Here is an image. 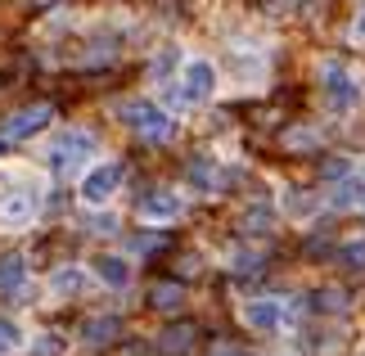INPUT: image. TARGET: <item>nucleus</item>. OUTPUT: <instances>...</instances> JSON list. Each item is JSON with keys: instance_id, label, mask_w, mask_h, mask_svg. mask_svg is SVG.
<instances>
[{"instance_id": "nucleus-6", "label": "nucleus", "mask_w": 365, "mask_h": 356, "mask_svg": "<svg viewBox=\"0 0 365 356\" xmlns=\"http://www.w3.org/2000/svg\"><path fill=\"white\" fill-rule=\"evenodd\" d=\"M118 190H122V167L118 163H91L86 172L77 176V198H81V208H91V212L108 208L118 198Z\"/></svg>"}, {"instance_id": "nucleus-13", "label": "nucleus", "mask_w": 365, "mask_h": 356, "mask_svg": "<svg viewBox=\"0 0 365 356\" xmlns=\"http://www.w3.org/2000/svg\"><path fill=\"white\" fill-rule=\"evenodd\" d=\"M46 293L54 302H73V297L86 293V266H54L46 280Z\"/></svg>"}, {"instance_id": "nucleus-16", "label": "nucleus", "mask_w": 365, "mask_h": 356, "mask_svg": "<svg viewBox=\"0 0 365 356\" xmlns=\"http://www.w3.org/2000/svg\"><path fill=\"white\" fill-rule=\"evenodd\" d=\"M27 284V258L23 253H0V297H14Z\"/></svg>"}, {"instance_id": "nucleus-15", "label": "nucleus", "mask_w": 365, "mask_h": 356, "mask_svg": "<svg viewBox=\"0 0 365 356\" xmlns=\"http://www.w3.org/2000/svg\"><path fill=\"white\" fill-rule=\"evenodd\" d=\"M361 198H365V180H361L356 172H347V176H339L334 194L325 198V208H334V212H352V208H361Z\"/></svg>"}, {"instance_id": "nucleus-25", "label": "nucleus", "mask_w": 365, "mask_h": 356, "mask_svg": "<svg viewBox=\"0 0 365 356\" xmlns=\"http://www.w3.org/2000/svg\"><path fill=\"white\" fill-rule=\"evenodd\" d=\"M284 145L289 149H316L320 131H312V126H293V131H284Z\"/></svg>"}, {"instance_id": "nucleus-17", "label": "nucleus", "mask_w": 365, "mask_h": 356, "mask_svg": "<svg viewBox=\"0 0 365 356\" xmlns=\"http://www.w3.org/2000/svg\"><path fill=\"white\" fill-rule=\"evenodd\" d=\"M149 307L163 311V316H176V311L185 307V284H176V280L153 284V289H149Z\"/></svg>"}, {"instance_id": "nucleus-26", "label": "nucleus", "mask_w": 365, "mask_h": 356, "mask_svg": "<svg viewBox=\"0 0 365 356\" xmlns=\"http://www.w3.org/2000/svg\"><path fill=\"white\" fill-rule=\"evenodd\" d=\"M352 41H356V46H365V5L356 9V19H352Z\"/></svg>"}, {"instance_id": "nucleus-29", "label": "nucleus", "mask_w": 365, "mask_h": 356, "mask_svg": "<svg viewBox=\"0 0 365 356\" xmlns=\"http://www.w3.org/2000/svg\"><path fill=\"white\" fill-rule=\"evenodd\" d=\"M361 180H365V172H361Z\"/></svg>"}, {"instance_id": "nucleus-2", "label": "nucleus", "mask_w": 365, "mask_h": 356, "mask_svg": "<svg viewBox=\"0 0 365 356\" xmlns=\"http://www.w3.org/2000/svg\"><path fill=\"white\" fill-rule=\"evenodd\" d=\"M217 86H221V68L212 59H203V54H190V59H180V77L167 86V104L199 108L217 95Z\"/></svg>"}, {"instance_id": "nucleus-20", "label": "nucleus", "mask_w": 365, "mask_h": 356, "mask_svg": "<svg viewBox=\"0 0 365 356\" xmlns=\"http://www.w3.org/2000/svg\"><path fill=\"white\" fill-rule=\"evenodd\" d=\"M194 343V325H167V330L158 334V347L163 352H185Z\"/></svg>"}, {"instance_id": "nucleus-4", "label": "nucleus", "mask_w": 365, "mask_h": 356, "mask_svg": "<svg viewBox=\"0 0 365 356\" xmlns=\"http://www.w3.org/2000/svg\"><path fill=\"white\" fill-rule=\"evenodd\" d=\"M36 217H41V180L19 176L0 194V230H27Z\"/></svg>"}, {"instance_id": "nucleus-11", "label": "nucleus", "mask_w": 365, "mask_h": 356, "mask_svg": "<svg viewBox=\"0 0 365 356\" xmlns=\"http://www.w3.org/2000/svg\"><path fill=\"white\" fill-rule=\"evenodd\" d=\"M279 212H284L293 225H307V221H316L320 212H325V194H316V190H284V194H279Z\"/></svg>"}, {"instance_id": "nucleus-28", "label": "nucleus", "mask_w": 365, "mask_h": 356, "mask_svg": "<svg viewBox=\"0 0 365 356\" xmlns=\"http://www.w3.org/2000/svg\"><path fill=\"white\" fill-rule=\"evenodd\" d=\"M207 356H244V352H240V347H226V343H221V347H212Z\"/></svg>"}, {"instance_id": "nucleus-10", "label": "nucleus", "mask_w": 365, "mask_h": 356, "mask_svg": "<svg viewBox=\"0 0 365 356\" xmlns=\"http://www.w3.org/2000/svg\"><path fill=\"white\" fill-rule=\"evenodd\" d=\"M91 275L104 284V289H113V293H122L126 284H131V275H135V266H131V258H122V253H95L91 258Z\"/></svg>"}, {"instance_id": "nucleus-18", "label": "nucleus", "mask_w": 365, "mask_h": 356, "mask_svg": "<svg viewBox=\"0 0 365 356\" xmlns=\"http://www.w3.org/2000/svg\"><path fill=\"white\" fill-rule=\"evenodd\" d=\"M271 225H275V212L266 208V203H248V208L240 212V230H244L248 239H262V235H271Z\"/></svg>"}, {"instance_id": "nucleus-14", "label": "nucleus", "mask_w": 365, "mask_h": 356, "mask_svg": "<svg viewBox=\"0 0 365 356\" xmlns=\"http://www.w3.org/2000/svg\"><path fill=\"white\" fill-rule=\"evenodd\" d=\"M122 338V316H86L81 320V343L86 347H108Z\"/></svg>"}, {"instance_id": "nucleus-23", "label": "nucleus", "mask_w": 365, "mask_h": 356, "mask_svg": "<svg viewBox=\"0 0 365 356\" xmlns=\"http://www.w3.org/2000/svg\"><path fill=\"white\" fill-rule=\"evenodd\" d=\"M27 343V334L19 330L14 320H0V356H14V352H23Z\"/></svg>"}, {"instance_id": "nucleus-5", "label": "nucleus", "mask_w": 365, "mask_h": 356, "mask_svg": "<svg viewBox=\"0 0 365 356\" xmlns=\"http://www.w3.org/2000/svg\"><path fill=\"white\" fill-rule=\"evenodd\" d=\"M320 99H325V108L339 113V118L356 113L361 108V86H356L352 68L339 63V59H325V63H320Z\"/></svg>"}, {"instance_id": "nucleus-8", "label": "nucleus", "mask_w": 365, "mask_h": 356, "mask_svg": "<svg viewBox=\"0 0 365 356\" xmlns=\"http://www.w3.org/2000/svg\"><path fill=\"white\" fill-rule=\"evenodd\" d=\"M135 217L145 225H172V221L185 217V198H180L176 190H167V185H163V190H149L135 203Z\"/></svg>"}, {"instance_id": "nucleus-9", "label": "nucleus", "mask_w": 365, "mask_h": 356, "mask_svg": "<svg viewBox=\"0 0 365 356\" xmlns=\"http://www.w3.org/2000/svg\"><path fill=\"white\" fill-rule=\"evenodd\" d=\"M50 122H54V104H27V108H19L5 126H0V145H14V140L41 136Z\"/></svg>"}, {"instance_id": "nucleus-1", "label": "nucleus", "mask_w": 365, "mask_h": 356, "mask_svg": "<svg viewBox=\"0 0 365 356\" xmlns=\"http://www.w3.org/2000/svg\"><path fill=\"white\" fill-rule=\"evenodd\" d=\"M95 153H100V136L81 131V126H63L46 140V163L54 176H81Z\"/></svg>"}, {"instance_id": "nucleus-19", "label": "nucleus", "mask_w": 365, "mask_h": 356, "mask_svg": "<svg viewBox=\"0 0 365 356\" xmlns=\"http://www.w3.org/2000/svg\"><path fill=\"white\" fill-rule=\"evenodd\" d=\"M307 307L320 311V316H339V311H347V293L334 289V284H325V289H312V293H307Z\"/></svg>"}, {"instance_id": "nucleus-22", "label": "nucleus", "mask_w": 365, "mask_h": 356, "mask_svg": "<svg viewBox=\"0 0 365 356\" xmlns=\"http://www.w3.org/2000/svg\"><path fill=\"white\" fill-rule=\"evenodd\" d=\"M266 262V253L257 248V244H248V248H235L230 253V270H240V275H248V270H257Z\"/></svg>"}, {"instance_id": "nucleus-24", "label": "nucleus", "mask_w": 365, "mask_h": 356, "mask_svg": "<svg viewBox=\"0 0 365 356\" xmlns=\"http://www.w3.org/2000/svg\"><path fill=\"white\" fill-rule=\"evenodd\" d=\"M32 356H68V343H63V334H36L32 338Z\"/></svg>"}, {"instance_id": "nucleus-21", "label": "nucleus", "mask_w": 365, "mask_h": 356, "mask_svg": "<svg viewBox=\"0 0 365 356\" xmlns=\"http://www.w3.org/2000/svg\"><path fill=\"white\" fill-rule=\"evenodd\" d=\"M334 262L347 266V270H365V239H347V244H339Z\"/></svg>"}, {"instance_id": "nucleus-12", "label": "nucleus", "mask_w": 365, "mask_h": 356, "mask_svg": "<svg viewBox=\"0 0 365 356\" xmlns=\"http://www.w3.org/2000/svg\"><path fill=\"white\" fill-rule=\"evenodd\" d=\"M185 180H190L194 194H217L221 185H226V167H221L217 158H207V153H199V158H190Z\"/></svg>"}, {"instance_id": "nucleus-7", "label": "nucleus", "mask_w": 365, "mask_h": 356, "mask_svg": "<svg viewBox=\"0 0 365 356\" xmlns=\"http://www.w3.org/2000/svg\"><path fill=\"white\" fill-rule=\"evenodd\" d=\"M240 320L252 334H279L289 325V302L284 297H244L240 302Z\"/></svg>"}, {"instance_id": "nucleus-27", "label": "nucleus", "mask_w": 365, "mask_h": 356, "mask_svg": "<svg viewBox=\"0 0 365 356\" xmlns=\"http://www.w3.org/2000/svg\"><path fill=\"white\" fill-rule=\"evenodd\" d=\"M347 172H352V163H347V158H339V163H325V176H329V180H339V176H347Z\"/></svg>"}, {"instance_id": "nucleus-3", "label": "nucleus", "mask_w": 365, "mask_h": 356, "mask_svg": "<svg viewBox=\"0 0 365 356\" xmlns=\"http://www.w3.org/2000/svg\"><path fill=\"white\" fill-rule=\"evenodd\" d=\"M118 122L126 126V131H135L145 145H163V140L176 136L172 113H167L158 99H145V95H135V99H126V104H118Z\"/></svg>"}]
</instances>
